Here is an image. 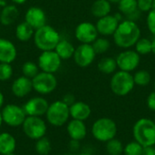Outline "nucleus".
<instances>
[{"mask_svg":"<svg viewBox=\"0 0 155 155\" xmlns=\"http://www.w3.org/2000/svg\"><path fill=\"white\" fill-rule=\"evenodd\" d=\"M114 35V43L121 48H129L140 39L141 30L134 21L125 20L119 24Z\"/></svg>","mask_w":155,"mask_h":155,"instance_id":"f257e3e1","label":"nucleus"},{"mask_svg":"<svg viewBox=\"0 0 155 155\" xmlns=\"http://www.w3.org/2000/svg\"><path fill=\"white\" fill-rule=\"evenodd\" d=\"M134 140L143 147L155 145V123L149 118H141L134 125Z\"/></svg>","mask_w":155,"mask_h":155,"instance_id":"f03ea898","label":"nucleus"},{"mask_svg":"<svg viewBox=\"0 0 155 155\" xmlns=\"http://www.w3.org/2000/svg\"><path fill=\"white\" fill-rule=\"evenodd\" d=\"M33 37L35 46L42 51L54 50L60 41L58 32L54 27L47 25L36 29Z\"/></svg>","mask_w":155,"mask_h":155,"instance_id":"7ed1b4c3","label":"nucleus"},{"mask_svg":"<svg viewBox=\"0 0 155 155\" xmlns=\"http://www.w3.org/2000/svg\"><path fill=\"white\" fill-rule=\"evenodd\" d=\"M117 126L114 120L103 117L96 120L92 126V134L99 142L106 143L115 137Z\"/></svg>","mask_w":155,"mask_h":155,"instance_id":"20e7f679","label":"nucleus"},{"mask_svg":"<svg viewBox=\"0 0 155 155\" xmlns=\"http://www.w3.org/2000/svg\"><path fill=\"white\" fill-rule=\"evenodd\" d=\"M134 76L125 71H119L115 73L110 83L111 90L118 96H125L130 94L134 87Z\"/></svg>","mask_w":155,"mask_h":155,"instance_id":"39448f33","label":"nucleus"},{"mask_svg":"<svg viewBox=\"0 0 155 155\" xmlns=\"http://www.w3.org/2000/svg\"><path fill=\"white\" fill-rule=\"evenodd\" d=\"M45 115L50 124L56 127L63 126L70 116L69 106L63 101H55L49 104Z\"/></svg>","mask_w":155,"mask_h":155,"instance_id":"423d86ee","label":"nucleus"},{"mask_svg":"<svg viewBox=\"0 0 155 155\" xmlns=\"http://www.w3.org/2000/svg\"><path fill=\"white\" fill-rule=\"evenodd\" d=\"M22 125L25 134L32 140H38L46 133V124L39 116H26Z\"/></svg>","mask_w":155,"mask_h":155,"instance_id":"0eeeda50","label":"nucleus"},{"mask_svg":"<svg viewBox=\"0 0 155 155\" xmlns=\"http://www.w3.org/2000/svg\"><path fill=\"white\" fill-rule=\"evenodd\" d=\"M33 89L41 94H47L54 91L57 86V80L54 74L41 72L32 79Z\"/></svg>","mask_w":155,"mask_h":155,"instance_id":"6e6552de","label":"nucleus"},{"mask_svg":"<svg viewBox=\"0 0 155 155\" xmlns=\"http://www.w3.org/2000/svg\"><path fill=\"white\" fill-rule=\"evenodd\" d=\"M1 114L3 122L12 127H17L22 125L26 117L23 107H20L15 104L5 105L3 108Z\"/></svg>","mask_w":155,"mask_h":155,"instance_id":"1a4fd4ad","label":"nucleus"},{"mask_svg":"<svg viewBox=\"0 0 155 155\" xmlns=\"http://www.w3.org/2000/svg\"><path fill=\"white\" fill-rule=\"evenodd\" d=\"M62 59L54 51H43L38 58V67L42 72L54 74L61 66Z\"/></svg>","mask_w":155,"mask_h":155,"instance_id":"9d476101","label":"nucleus"},{"mask_svg":"<svg viewBox=\"0 0 155 155\" xmlns=\"http://www.w3.org/2000/svg\"><path fill=\"white\" fill-rule=\"evenodd\" d=\"M117 66L125 72H132L140 64V54L134 50H127L120 53L116 57Z\"/></svg>","mask_w":155,"mask_h":155,"instance_id":"9b49d317","label":"nucleus"},{"mask_svg":"<svg viewBox=\"0 0 155 155\" xmlns=\"http://www.w3.org/2000/svg\"><path fill=\"white\" fill-rule=\"evenodd\" d=\"M95 55L96 54L91 44H82L74 50L73 56L78 66L87 67L94 62Z\"/></svg>","mask_w":155,"mask_h":155,"instance_id":"f8f14e48","label":"nucleus"},{"mask_svg":"<svg viewBox=\"0 0 155 155\" xmlns=\"http://www.w3.org/2000/svg\"><path fill=\"white\" fill-rule=\"evenodd\" d=\"M76 39L82 44H92L98 35L96 26L89 22L79 24L74 32Z\"/></svg>","mask_w":155,"mask_h":155,"instance_id":"ddd939ff","label":"nucleus"},{"mask_svg":"<svg viewBox=\"0 0 155 155\" xmlns=\"http://www.w3.org/2000/svg\"><path fill=\"white\" fill-rule=\"evenodd\" d=\"M49 104L43 97H34L28 100L23 106L26 116H42L46 114Z\"/></svg>","mask_w":155,"mask_h":155,"instance_id":"4468645a","label":"nucleus"},{"mask_svg":"<svg viewBox=\"0 0 155 155\" xmlns=\"http://www.w3.org/2000/svg\"><path fill=\"white\" fill-rule=\"evenodd\" d=\"M25 22H26L30 26H32L34 29L36 30L45 25V23H46L45 13L40 7L32 6L25 13Z\"/></svg>","mask_w":155,"mask_h":155,"instance_id":"2eb2a0df","label":"nucleus"},{"mask_svg":"<svg viewBox=\"0 0 155 155\" xmlns=\"http://www.w3.org/2000/svg\"><path fill=\"white\" fill-rule=\"evenodd\" d=\"M119 24V20L114 15H108L106 16L99 18L95 26L99 34L103 35H112L114 34Z\"/></svg>","mask_w":155,"mask_h":155,"instance_id":"dca6fc26","label":"nucleus"},{"mask_svg":"<svg viewBox=\"0 0 155 155\" xmlns=\"http://www.w3.org/2000/svg\"><path fill=\"white\" fill-rule=\"evenodd\" d=\"M33 89L32 79L27 78L25 76H20L16 78L11 86L12 93L15 96L22 98L26 96Z\"/></svg>","mask_w":155,"mask_h":155,"instance_id":"f3484780","label":"nucleus"},{"mask_svg":"<svg viewBox=\"0 0 155 155\" xmlns=\"http://www.w3.org/2000/svg\"><path fill=\"white\" fill-rule=\"evenodd\" d=\"M16 54L15 45L9 40L0 38V63L11 64L15 60Z\"/></svg>","mask_w":155,"mask_h":155,"instance_id":"a211bd4d","label":"nucleus"},{"mask_svg":"<svg viewBox=\"0 0 155 155\" xmlns=\"http://www.w3.org/2000/svg\"><path fill=\"white\" fill-rule=\"evenodd\" d=\"M69 113L73 119L85 121L90 117L92 110L90 106L84 102H74L69 106Z\"/></svg>","mask_w":155,"mask_h":155,"instance_id":"6ab92c4d","label":"nucleus"},{"mask_svg":"<svg viewBox=\"0 0 155 155\" xmlns=\"http://www.w3.org/2000/svg\"><path fill=\"white\" fill-rule=\"evenodd\" d=\"M67 133L72 140L79 142L86 136L87 130L84 121L73 119L67 124Z\"/></svg>","mask_w":155,"mask_h":155,"instance_id":"aec40b11","label":"nucleus"},{"mask_svg":"<svg viewBox=\"0 0 155 155\" xmlns=\"http://www.w3.org/2000/svg\"><path fill=\"white\" fill-rule=\"evenodd\" d=\"M19 11L14 5H7L0 12V22L4 25H12L18 17Z\"/></svg>","mask_w":155,"mask_h":155,"instance_id":"412c9836","label":"nucleus"},{"mask_svg":"<svg viewBox=\"0 0 155 155\" xmlns=\"http://www.w3.org/2000/svg\"><path fill=\"white\" fill-rule=\"evenodd\" d=\"M16 146L15 137L8 133L0 134V154L13 153Z\"/></svg>","mask_w":155,"mask_h":155,"instance_id":"4be33fe9","label":"nucleus"},{"mask_svg":"<svg viewBox=\"0 0 155 155\" xmlns=\"http://www.w3.org/2000/svg\"><path fill=\"white\" fill-rule=\"evenodd\" d=\"M91 12L97 18L106 16L111 12V3L107 0H96L91 6Z\"/></svg>","mask_w":155,"mask_h":155,"instance_id":"5701e85b","label":"nucleus"},{"mask_svg":"<svg viewBox=\"0 0 155 155\" xmlns=\"http://www.w3.org/2000/svg\"><path fill=\"white\" fill-rule=\"evenodd\" d=\"M74 50L75 49L74 45L70 42L66 40H60L54 51L59 55L62 60H68L74 55Z\"/></svg>","mask_w":155,"mask_h":155,"instance_id":"b1692460","label":"nucleus"},{"mask_svg":"<svg viewBox=\"0 0 155 155\" xmlns=\"http://www.w3.org/2000/svg\"><path fill=\"white\" fill-rule=\"evenodd\" d=\"M35 29L30 26L26 22L20 23L15 29L16 38L21 42H26L34 36Z\"/></svg>","mask_w":155,"mask_h":155,"instance_id":"393cba45","label":"nucleus"},{"mask_svg":"<svg viewBox=\"0 0 155 155\" xmlns=\"http://www.w3.org/2000/svg\"><path fill=\"white\" fill-rule=\"evenodd\" d=\"M118 9L122 14L125 15L126 17H129L139 10L137 0H121L118 3Z\"/></svg>","mask_w":155,"mask_h":155,"instance_id":"a878e982","label":"nucleus"},{"mask_svg":"<svg viewBox=\"0 0 155 155\" xmlns=\"http://www.w3.org/2000/svg\"><path fill=\"white\" fill-rule=\"evenodd\" d=\"M116 67H117L116 61L112 57H104L101 59L100 62L98 63L99 71L106 74H113L115 71Z\"/></svg>","mask_w":155,"mask_h":155,"instance_id":"bb28decb","label":"nucleus"},{"mask_svg":"<svg viewBox=\"0 0 155 155\" xmlns=\"http://www.w3.org/2000/svg\"><path fill=\"white\" fill-rule=\"evenodd\" d=\"M106 152L109 155H121L124 153V146L121 141L114 138L106 142Z\"/></svg>","mask_w":155,"mask_h":155,"instance_id":"cd10ccee","label":"nucleus"},{"mask_svg":"<svg viewBox=\"0 0 155 155\" xmlns=\"http://www.w3.org/2000/svg\"><path fill=\"white\" fill-rule=\"evenodd\" d=\"M51 143L45 136L36 140L35 152L39 155H48L51 152Z\"/></svg>","mask_w":155,"mask_h":155,"instance_id":"c85d7f7f","label":"nucleus"},{"mask_svg":"<svg viewBox=\"0 0 155 155\" xmlns=\"http://www.w3.org/2000/svg\"><path fill=\"white\" fill-rule=\"evenodd\" d=\"M134 84L140 86H146L151 82V74L146 70H140L134 75Z\"/></svg>","mask_w":155,"mask_h":155,"instance_id":"c756f323","label":"nucleus"},{"mask_svg":"<svg viewBox=\"0 0 155 155\" xmlns=\"http://www.w3.org/2000/svg\"><path fill=\"white\" fill-rule=\"evenodd\" d=\"M135 50L139 54L152 53V41L147 38H140L135 44Z\"/></svg>","mask_w":155,"mask_h":155,"instance_id":"7c9ffc66","label":"nucleus"},{"mask_svg":"<svg viewBox=\"0 0 155 155\" xmlns=\"http://www.w3.org/2000/svg\"><path fill=\"white\" fill-rule=\"evenodd\" d=\"M92 46L95 54H104L110 48V42L105 38H96L93 43Z\"/></svg>","mask_w":155,"mask_h":155,"instance_id":"2f4dec72","label":"nucleus"},{"mask_svg":"<svg viewBox=\"0 0 155 155\" xmlns=\"http://www.w3.org/2000/svg\"><path fill=\"white\" fill-rule=\"evenodd\" d=\"M22 73L24 76L33 79L39 72H38V66L34 62H25L22 66Z\"/></svg>","mask_w":155,"mask_h":155,"instance_id":"473e14b6","label":"nucleus"},{"mask_svg":"<svg viewBox=\"0 0 155 155\" xmlns=\"http://www.w3.org/2000/svg\"><path fill=\"white\" fill-rule=\"evenodd\" d=\"M143 147L136 141L127 143L124 147V155H142Z\"/></svg>","mask_w":155,"mask_h":155,"instance_id":"72a5a7b5","label":"nucleus"},{"mask_svg":"<svg viewBox=\"0 0 155 155\" xmlns=\"http://www.w3.org/2000/svg\"><path fill=\"white\" fill-rule=\"evenodd\" d=\"M13 74V68L10 64L0 63V81H7Z\"/></svg>","mask_w":155,"mask_h":155,"instance_id":"f704fd0d","label":"nucleus"},{"mask_svg":"<svg viewBox=\"0 0 155 155\" xmlns=\"http://www.w3.org/2000/svg\"><path fill=\"white\" fill-rule=\"evenodd\" d=\"M137 6L142 12H150L153 9V0H137Z\"/></svg>","mask_w":155,"mask_h":155,"instance_id":"c9c22d12","label":"nucleus"},{"mask_svg":"<svg viewBox=\"0 0 155 155\" xmlns=\"http://www.w3.org/2000/svg\"><path fill=\"white\" fill-rule=\"evenodd\" d=\"M147 25L150 32L155 36V9H152L147 15Z\"/></svg>","mask_w":155,"mask_h":155,"instance_id":"e433bc0d","label":"nucleus"},{"mask_svg":"<svg viewBox=\"0 0 155 155\" xmlns=\"http://www.w3.org/2000/svg\"><path fill=\"white\" fill-rule=\"evenodd\" d=\"M147 106L150 110L155 112V91L151 93L147 97Z\"/></svg>","mask_w":155,"mask_h":155,"instance_id":"4c0bfd02","label":"nucleus"},{"mask_svg":"<svg viewBox=\"0 0 155 155\" xmlns=\"http://www.w3.org/2000/svg\"><path fill=\"white\" fill-rule=\"evenodd\" d=\"M64 104H66L68 106H70V105H72L74 102H75V98H74V96L73 95V94H65L64 97H63V100H62Z\"/></svg>","mask_w":155,"mask_h":155,"instance_id":"58836bf2","label":"nucleus"},{"mask_svg":"<svg viewBox=\"0 0 155 155\" xmlns=\"http://www.w3.org/2000/svg\"><path fill=\"white\" fill-rule=\"evenodd\" d=\"M142 155H155V148L153 146L143 147Z\"/></svg>","mask_w":155,"mask_h":155,"instance_id":"ea45409f","label":"nucleus"},{"mask_svg":"<svg viewBox=\"0 0 155 155\" xmlns=\"http://www.w3.org/2000/svg\"><path fill=\"white\" fill-rule=\"evenodd\" d=\"M7 5V0H0V7H5Z\"/></svg>","mask_w":155,"mask_h":155,"instance_id":"a19ab883","label":"nucleus"},{"mask_svg":"<svg viewBox=\"0 0 155 155\" xmlns=\"http://www.w3.org/2000/svg\"><path fill=\"white\" fill-rule=\"evenodd\" d=\"M27 0H12V2H14L15 4H17V5H22L24 3H25Z\"/></svg>","mask_w":155,"mask_h":155,"instance_id":"79ce46f5","label":"nucleus"},{"mask_svg":"<svg viewBox=\"0 0 155 155\" xmlns=\"http://www.w3.org/2000/svg\"><path fill=\"white\" fill-rule=\"evenodd\" d=\"M4 95H3V94L0 92V108L3 106V104H4Z\"/></svg>","mask_w":155,"mask_h":155,"instance_id":"37998d69","label":"nucleus"},{"mask_svg":"<svg viewBox=\"0 0 155 155\" xmlns=\"http://www.w3.org/2000/svg\"><path fill=\"white\" fill-rule=\"evenodd\" d=\"M152 53L155 55V38L152 41Z\"/></svg>","mask_w":155,"mask_h":155,"instance_id":"c03bdc74","label":"nucleus"},{"mask_svg":"<svg viewBox=\"0 0 155 155\" xmlns=\"http://www.w3.org/2000/svg\"><path fill=\"white\" fill-rule=\"evenodd\" d=\"M107 1H109L110 3H119L121 0H107Z\"/></svg>","mask_w":155,"mask_h":155,"instance_id":"a18cd8bd","label":"nucleus"},{"mask_svg":"<svg viewBox=\"0 0 155 155\" xmlns=\"http://www.w3.org/2000/svg\"><path fill=\"white\" fill-rule=\"evenodd\" d=\"M2 123H3V119H2V114H1V112H0V126L2 125Z\"/></svg>","mask_w":155,"mask_h":155,"instance_id":"49530a36","label":"nucleus"},{"mask_svg":"<svg viewBox=\"0 0 155 155\" xmlns=\"http://www.w3.org/2000/svg\"><path fill=\"white\" fill-rule=\"evenodd\" d=\"M153 9H155V0H153Z\"/></svg>","mask_w":155,"mask_h":155,"instance_id":"de8ad7c7","label":"nucleus"},{"mask_svg":"<svg viewBox=\"0 0 155 155\" xmlns=\"http://www.w3.org/2000/svg\"><path fill=\"white\" fill-rule=\"evenodd\" d=\"M80 155H91V154H89V153H82V154H80Z\"/></svg>","mask_w":155,"mask_h":155,"instance_id":"09e8293b","label":"nucleus"},{"mask_svg":"<svg viewBox=\"0 0 155 155\" xmlns=\"http://www.w3.org/2000/svg\"><path fill=\"white\" fill-rule=\"evenodd\" d=\"M5 155H15V154H14V153H9V154H5Z\"/></svg>","mask_w":155,"mask_h":155,"instance_id":"8fccbe9b","label":"nucleus"},{"mask_svg":"<svg viewBox=\"0 0 155 155\" xmlns=\"http://www.w3.org/2000/svg\"><path fill=\"white\" fill-rule=\"evenodd\" d=\"M61 155H70V154H61Z\"/></svg>","mask_w":155,"mask_h":155,"instance_id":"3c124183","label":"nucleus"},{"mask_svg":"<svg viewBox=\"0 0 155 155\" xmlns=\"http://www.w3.org/2000/svg\"><path fill=\"white\" fill-rule=\"evenodd\" d=\"M154 89H155V82H154Z\"/></svg>","mask_w":155,"mask_h":155,"instance_id":"603ef678","label":"nucleus"},{"mask_svg":"<svg viewBox=\"0 0 155 155\" xmlns=\"http://www.w3.org/2000/svg\"><path fill=\"white\" fill-rule=\"evenodd\" d=\"M154 123H155V120H154Z\"/></svg>","mask_w":155,"mask_h":155,"instance_id":"864d4df0","label":"nucleus"},{"mask_svg":"<svg viewBox=\"0 0 155 155\" xmlns=\"http://www.w3.org/2000/svg\"><path fill=\"white\" fill-rule=\"evenodd\" d=\"M0 12H1V11H0Z\"/></svg>","mask_w":155,"mask_h":155,"instance_id":"5fc2aeb1","label":"nucleus"}]
</instances>
